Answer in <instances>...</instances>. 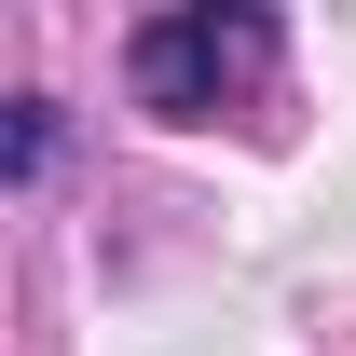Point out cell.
Here are the masks:
<instances>
[{"instance_id": "cell-1", "label": "cell", "mask_w": 356, "mask_h": 356, "mask_svg": "<svg viewBox=\"0 0 356 356\" xmlns=\"http://www.w3.org/2000/svg\"><path fill=\"white\" fill-rule=\"evenodd\" d=\"M274 69V14H151L124 42V83L137 110H165V124H206L233 83H261Z\"/></svg>"}, {"instance_id": "cell-2", "label": "cell", "mask_w": 356, "mask_h": 356, "mask_svg": "<svg viewBox=\"0 0 356 356\" xmlns=\"http://www.w3.org/2000/svg\"><path fill=\"white\" fill-rule=\"evenodd\" d=\"M42 165H55V96H14V137H0V178L28 192Z\"/></svg>"}]
</instances>
